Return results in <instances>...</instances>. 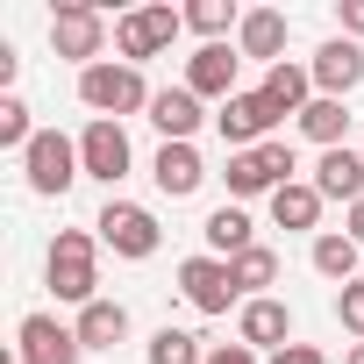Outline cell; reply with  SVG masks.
Segmentation results:
<instances>
[{
  "instance_id": "obj_1",
  "label": "cell",
  "mask_w": 364,
  "mask_h": 364,
  "mask_svg": "<svg viewBox=\"0 0 364 364\" xmlns=\"http://www.w3.org/2000/svg\"><path fill=\"white\" fill-rule=\"evenodd\" d=\"M43 279H50L58 300L93 307V300H100V236H86V229H58V243H50V257H43Z\"/></svg>"
},
{
  "instance_id": "obj_2",
  "label": "cell",
  "mask_w": 364,
  "mask_h": 364,
  "mask_svg": "<svg viewBox=\"0 0 364 364\" xmlns=\"http://www.w3.org/2000/svg\"><path fill=\"white\" fill-rule=\"evenodd\" d=\"M79 100L93 107V122H122V114H150L157 93L143 86V65H122V58L107 65V58H100V65L79 72Z\"/></svg>"
},
{
  "instance_id": "obj_3",
  "label": "cell",
  "mask_w": 364,
  "mask_h": 364,
  "mask_svg": "<svg viewBox=\"0 0 364 364\" xmlns=\"http://www.w3.org/2000/svg\"><path fill=\"white\" fill-rule=\"evenodd\" d=\"M229 200H257V193H279L293 186V143H257V150H229Z\"/></svg>"
},
{
  "instance_id": "obj_4",
  "label": "cell",
  "mask_w": 364,
  "mask_h": 364,
  "mask_svg": "<svg viewBox=\"0 0 364 364\" xmlns=\"http://www.w3.org/2000/svg\"><path fill=\"white\" fill-rule=\"evenodd\" d=\"M22 178H29V193H43V200L72 193V178H86L79 143H72V136H58V129H36V143L22 150Z\"/></svg>"
},
{
  "instance_id": "obj_5",
  "label": "cell",
  "mask_w": 364,
  "mask_h": 364,
  "mask_svg": "<svg viewBox=\"0 0 364 364\" xmlns=\"http://www.w3.org/2000/svg\"><path fill=\"white\" fill-rule=\"evenodd\" d=\"M50 50L72 58L79 72L100 65V50H107V15L93 8V0H65V8L50 15Z\"/></svg>"
},
{
  "instance_id": "obj_6",
  "label": "cell",
  "mask_w": 364,
  "mask_h": 364,
  "mask_svg": "<svg viewBox=\"0 0 364 364\" xmlns=\"http://www.w3.org/2000/svg\"><path fill=\"white\" fill-rule=\"evenodd\" d=\"M93 229H100V243H107L114 257H129V264H143V257H157V243H164V229H157V215H150V208H136V200H107Z\"/></svg>"
},
{
  "instance_id": "obj_7",
  "label": "cell",
  "mask_w": 364,
  "mask_h": 364,
  "mask_svg": "<svg viewBox=\"0 0 364 364\" xmlns=\"http://www.w3.org/2000/svg\"><path fill=\"white\" fill-rule=\"evenodd\" d=\"M178 29H186V8H136L114 22V50H122V65H143V58H164Z\"/></svg>"
},
{
  "instance_id": "obj_8",
  "label": "cell",
  "mask_w": 364,
  "mask_h": 364,
  "mask_svg": "<svg viewBox=\"0 0 364 364\" xmlns=\"http://www.w3.org/2000/svg\"><path fill=\"white\" fill-rule=\"evenodd\" d=\"M79 164H86V178H100V186H122L129 164H136L129 129H122V122H86V129H79Z\"/></svg>"
},
{
  "instance_id": "obj_9",
  "label": "cell",
  "mask_w": 364,
  "mask_h": 364,
  "mask_svg": "<svg viewBox=\"0 0 364 364\" xmlns=\"http://www.w3.org/2000/svg\"><path fill=\"white\" fill-rule=\"evenodd\" d=\"M178 293H186L193 314H229V307H243V293H236V279H229L222 257H186V264H178Z\"/></svg>"
},
{
  "instance_id": "obj_10",
  "label": "cell",
  "mask_w": 364,
  "mask_h": 364,
  "mask_svg": "<svg viewBox=\"0 0 364 364\" xmlns=\"http://www.w3.org/2000/svg\"><path fill=\"white\" fill-rule=\"evenodd\" d=\"M307 72H314V93H321V100H350V93L364 86V43L328 36V43L307 58Z\"/></svg>"
},
{
  "instance_id": "obj_11",
  "label": "cell",
  "mask_w": 364,
  "mask_h": 364,
  "mask_svg": "<svg viewBox=\"0 0 364 364\" xmlns=\"http://www.w3.org/2000/svg\"><path fill=\"white\" fill-rule=\"evenodd\" d=\"M215 129H222V143H229V150H257V143H272L279 114H272V100H264V93H236V100H222V107H215Z\"/></svg>"
},
{
  "instance_id": "obj_12",
  "label": "cell",
  "mask_w": 364,
  "mask_h": 364,
  "mask_svg": "<svg viewBox=\"0 0 364 364\" xmlns=\"http://www.w3.org/2000/svg\"><path fill=\"white\" fill-rule=\"evenodd\" d=\"M236 343H250V350H272V357H279V350L293 343V307H286V300H272V293H264V300H243V307H236Z\"/></svg>"
},
{
  "instance_id": "obj_13",
  "label": "cell",
  "mask_w": 364,
  "mask_h": 364,
  "mask_svg": "<svg viewBox=\"0 0 364 364\" xmlns=\"http://www.w3.org/2000/svg\"><path fill=\"white\" fill-rule=\"evenodd\" d=\"M22 364H79L86 357V343H79V328H65L58 314H29L22 321V350H15Z\"/></svg>"
},
{
  "instance_id": "obj_14",
  "label": "cell",
  "mask_w": 364,
  "mask_h": 364,
  "mask_svg": "<svg viewBox=\"0 0 364 364\" xmlns=\"http://www.w3.org/2000/svg\"><path fill=\"white\" fill-rule=\"evenodd\" d=\"M236 65H243V50L200 43V50L186 58V93H200V100H236Z\"/></svg>"
},
{
  "instance_id": "obj_15",
  "label": "cell",
  "mask_w": 364,
  "mask_h": 364,
  "mask_svg": "<svg viewBox=\"0 0 364 364\" xmlns=\"http://www.w3.org/2000/svg\"><path fill=\"white\" fill-rule=\"evenodd\" d=\"M150 178H157V193H171V200H193V193L208 186V164H200V150H193V143H157V157H150Z\"/></svg>"
},
{
  "instance_id": "obj_16",
  "label": "cell",
  "mask_w": 364,
  "mask_h": 364,
  "mask_svg": "<svg viewBox=\"0 0 364 364\" xmlns=\"http://www.w3.org/2000/svg\"><path fill=\"white\" fill-rule=\"evenodd\" d=\"M286 36H293V22H286L279 8H250V15H243V29H236V50H243V58H257V65L272 72V65H286Z\"/></svg>"
},
{
  "instance_id": "obj_17",
  "label": "cell",
  "mask_w": 364,
  "mask_h": 364,
  "mask_svg": "<svg viewBox=\"0 0 364 364\" xmlns=\"http://www.w3.org/2000/svg\"><path fill=\"white\" fill-rule=\"evenodd\" d=\"M314 193L321 200H343V208H357L364 200V150H321V164H314Z\"/></svg>"
},
{
  "instance_id": "obj_18",
  "label": "cell",
  "mask_w": 364,
  "mask_h": 364,
  "mask_svg": "<svg viewBox=\"0 0 364 364\" xmlns=\"http://www.w3.org/2000/svg\"><path fill=\"white\" fill-rule=\"evenodd\" d=\"M257 93H264V100H272V114H279V122H286V114H293V122H300V114H307V107H314V100H321V93H314V72H307V65H272V72H264V86H257Z\"/></svg>"
},
{
  "instance_id": "obj_19",
  "label": "cell",
  "mask_w": 364,
  "mask_h": 364,
  "mask_svg": "<svg viewBox=\"0 0 364 364\" xmlns=\"http://www.w3.org/2000/svg\"><path fill=\"white\" fill-rule=\"evenodd\" d=\"M200 122H208V114H200V93H186V86H164V93L150 100V129H157L164 143H193Z\"/></svg>"
},
{
  "instance_id": "obj_20",
  "label": "cell",
  "mask_w": 364,
  "mask_h": 364,
  "mask_svg": "<svg viewBox=\"0 0 364 364\" xmlns=\"http://www.w3.org/2000/svg\"><path fill=\"white\" fill-rule=\"evenodd\" d=\"M200 236H208V257H222V264H229V257H243V250L257 243V236H250V215H243V200L215 208V215L200 222Z\"/></svg>"
},
{
  "instance_id": "obj_21",
  "label": "cell",
  "mask_w": 364,
  "mask_h": 364,
  "mask_svg": "<svg viewBox=\"0 0 364 364\" xmlns=\"http://www.w3.org/2000/svg\"><path fill=\"white\" fill-rule=\"evenodd\" d=\"M79 343L86 350H114V343H129V307L122 300H93V307H79Z\"/></svg>"
},
{
  "instance_id": "obj_22",
  "label": "cell",
  "mask_w": 364,
  "mask_h": 364,
  "mask_svg": "<svg viewBox=\"0 0 364 364\" xmlns=\"http://www.w3.org/2000/svg\"><path fill=\"white\" fill-rule=\"evenodd\" d=\"M272 222H279V229H314V222H321V193H314V178H293V186L272 193Z\"/></svg>"
},
{
  "instance_id": "obj_23",
  "label": "cell",
  "mask_w": 364,
  "mask_h": 364,
  "mask_svg": "<svg viewBox=\"0 0 364 364\" xmlns=\"http://www.w3.org/2000/svg\"><path fill=\"white\" fill-rule=\"evenodd\" d=\"M229 279H236V293H243V300H264V286L279 279V250L250 243L243 257H229Z\"/></svg>"
},
{
  "instance_id": "obj_24",
  "label": "cell",
  "mask_w": 364,
  "mask_h": 364,
  "mask_svg": "<svg viewBox=\"0 0 364 364\" xmlns=\"http://www.w3.org/2000/svg\"><path fill=\"white\" fill-rule=\"evenodd\" d=\"M300 136L321 143V150H343V136H350V107H343V100H314V107L300 114Z\"/></svg>"
},
{
  "instance_id": "obj_25",
  "label": "cell",
  "mask_w": 364,
  "mask_h": 364,
  "mask_svg": "<svg viewBox=\"0 0 364 364\" xmlns=\"http://www.w3.org/2000/svg\"><path fill=\"white\" fill-rule=\"evenodd\" d=\"M186 29L208 36V43H222L229 29H243V8H236V0H193V8H186Z\"/></svg>"
},
{
  "instance_id": "obj_26",
  "label": "cell",
  "mask_w": 364,
  "mask_h": 364,
  "mask_svg": "<svg viewBox=\"0 0 364 364\" xmlns=\"http://www.w3.org/2000/svg\"><path fill=\"white\" fill-rule=\"evenodd\" d=\"M307 257H314V272H321V279H336V286H350V279H357V243H350V236H314V250H307Z\"/></svg>"
},
{
  "instance_id": "obj_27",
  "label": "cell",
  "mask_w": 364,
  "mask_h": 364,
  "mask_svg": "<svg viewBox=\"0 0 364 364\" xmlns=\"http://www.w3.org/2000/svg\"><path fill=\"white\" fill-rule=\"evenodd\" d=\"M150 364H208V350H200L193 328H171V321H164V328L150 336Z\"/></svg>"
},
{
  "instance_id": "obj_28",
  "label": "cell",
  "mask_w": 364,
  "mask_h": 364,
  "mask_svg": "<svg viewBox=\"0 0 364 364\" xmlns=\"http://www.w3.org/2000/svg\"><path fill=\"white\" fill-rule=\"evenodd\" d=\"M36 129H29V100L22 93H0V150H29Z\"/></svg>"
},
{
  "instance_id": "obj_29",
  "label": "cell",
  "mask_w": 364,
  "mask_h": 364,
  "mask_svg": "<svg viewBox=\"0 0 364 364\" xmlns=\"http://www.w3.org/2000/svg\"><path fill=\"white\" fill-rule=\"evenodd\" d=\"M336 321H343V328H357V336H364V279H350V286H343V293H336Z\"/></svg>"
},
{
  "instance_id": "obj_30",
  "label": "cell",
  "mask_w": 364,
  "mask_h": 364,
  "mask_svg": "<svg viewBox=\"0 0 364 364\" xmlns=\"http://www.w3.org/2000/svg\"><path fill=\"white\" fill-rule=\"evenodd\" d=\"M336 22H343V36H350V43H364V0H343Z\"/></svg>"
},
{
  "instance_id": "obj_31",
  "label": "cell",
  "mask_w": 364,
  "mask_h": 364,
  "mask_svg": "<svg viewBox=\"0 0 364 364\" xmlns=\"http://www.w3.org/2000/svg\"><path fill=\"white\" fill-rule=\"evenodd\" d=\"M208 364H257V350H250V343H215Z\"/></svg>"
},
{
  "instance_id": "obj_32",
  "label": "cell",
  "mask_w": 364,
  "mask_h": 364,
  "mask_svg": "<svg viewBox=\"0 0 364 364\" xmlns=\"http://www.w3.org/2000/svg\"><path fill=\"white\" fill-rule=\"evenodd\" d=\"M272 364H328V357H321V350H314V343H286V350H279V357H272Z\"/></svg>"
},
{
  "instance_id": "obj_33",
  "label": "cell",
  "mask_w": 364,
  "mask_h": 364,
  "mask_svg": "<svg viewBox=\"0 0 364 364\" xmlns=\"http://www.w3.org/2000/svg\"><path fill=\"white\" fill-rule=\"evenodd\" d=\"M343 236H350V243H357V250H364V200H357V208H350V229H343Z\"/></svg>"
},
{
  "instance_id": "obj_34",
  "label": "cell",
  "mask_w": 364,
  "mask_h": 364,
  "mask_svg": "<svg viewBox=\"0 0 364 364\" xmlns=\"http://www.w3.org/2000/svg\"><path fill=\"white\" fill-rule=\"evenodd\" d=\"M343 364H364V343H350V350H343Z\"/></svg>"
}]
</instances>
